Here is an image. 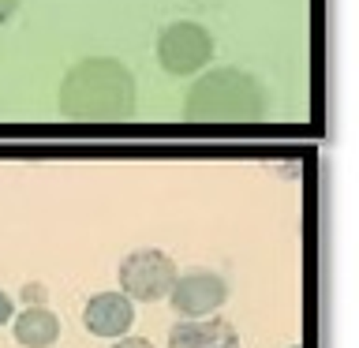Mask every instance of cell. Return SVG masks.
Masks as SVG:
<instances>
[{
  "mask_svg": "<svg viewBox=\"0 0 359 348\" xmlns=\"http://www.w3.org/2000/svg\"><path fill=\"white\" fill-rule=\"evenodd\" d=\"M56 109L79 123H116L135 112V75L116 56H86L67 67Z\"/></svg>",
  "mask_w": 359,
  "mask_h": 348,
  "instance_id": "1",
  "label": "cell"
},
{
  "mask_svg": "<svg viewBox=\"0 0 359 348\" xmlns=\"http://www.w3.org/2000/svg\"><path fill=\"white\" fill-rule=\"evenodd\" d=\"M266 112V90L251 72L210 67L187 90L184 116L191 123H255Z\"/></svg>",
  "mask_w": 359,
  "mask_h": 348,
  "instance_id": "2",
  "label": "cell"
},
{
  "mask_svg": "<svg viewBox=\"0 0 359 348\" xmlns=\"http://www.w3.org/2000/svg\"><path fill=\"white\" fill-rule=\"evenodd\" d=\"M176 262L168 258L165 251L157 247H139V251L123 255L120 258V292L128 300H139V303H157L168 296V288L176 285Z\"/></svg>",
  "mask_w": 359,
  "mask_h": 348,
  "instance_id": "3",
  "label": "cell"
},
{
  "mask_svg": "<svg viewBox=\"0 0 359 348\" xmlns=\"http://www.w3.org/2000/svg\"><path fill=\"white\" fill-rule=\"evenodd\" d=\"M213 60V34L195 19L168 22L157 38V64L168 75H198Z\"/></svg>",
  "mask_w": 359,
  "mask_h": 348,
  "instance_id": "4",
  "label": "cell"
},
{
  "mask_svg": "<svg viewBox=\"0 0 359 348\" xmlns=\"http://www.w3.org/2000/svg\"><path fill=\"white\" fill-rule=\"evenodd\" d=\"M165 300L184 319H206L229 300V285H224V277L210 274V269H187V274H176V285L168 288Z\"/></svg>",
  "mask_w": 359,
  "mask_h": 348,
  "instance_id": "5",
  "label": "cell"
},
{
  "mask_svg": "<svg viewBox=\"0 0 359 348\" xmlns=\"http://www.w3.org/2000/svg\"><path fill=\"white\" fill-rule=\"evenodd\" d=\"M83 326L94 337H123L135 326V300H128L123 292H97L86 300L83 307Z\"/></svg>",
  "mask_w": 359,
  "mask_h": 348,
  "instance_id": "6",
  "label": "cell"
},
{
  "mask_svg": "<svg viewBox=\"0 0 359 348\" xmlns=\"http://www.w3.org/2000/svg\"><path fill=\"white\" fill-rule=\"evenodd\" d=\"M168 348H240V333L229 319H187L168 330Z\"/></svg>",
  "mask_w": 359,
  "mask_h": 348,
  "instance_id": "7",
  "label": "cell"
},
{
  "mask_svg": "<svg viewBox=\"0 0 359 348\" xmlns=\"http://www.w3.org/2000/svg\"><path fill=\"white\" fill-rule=\"evenodd\" d=\"M11 333L22 348H49L60 337V319L45 303H30L27 311L11 314Z\"/></svg>",
  "mask_w": 359,
  "mask_h": 348,
  "instance_id": "8",
  "label": "cell"
},
{
  "mask_svg": "<svg viewBox=\"0 0 359 348\" xmlns=\"http://www.w3.org/2000/svg\"><path fill=\"white\" fill-rule=\"evenodd\" d=\"M112 348H154V344H150V337H128L123 333V337H116Z\"/></svg>",
  "mask_w": 359,
  "mask_h": 348,
  "instance_id": "9",
  "label": "cell"
},
{
  "mask_svg": "<svg viewBox=\"0 0 359 348\" xmlns=\"http://www.w3.org/2000/svg\"><path fill=\"white\" fill-rule=\"evenodd\" d=\"M11 314H15V303H11L8 292H0V326L11 322Z\"/></svg>",
  "mask_w": 359,
  "mask_h": 348,
  "instance_id": "10",
  "label": "cell"
},
{
  "mask_svg": "<svg viewBox=\"0 0 359 348\" xmlns=\"http://www.w3.org/2000/svg\"><path fill=\"white\" fill-rule=\"evenodd\" d=\"M19 4H22V0H0V27H4V22H8L11 15H15Z\"/></svg>",
  "mask_w": 359,
  "mask_h": 348,
  "instance_id": "11",
  "label": "cell"
},
{
  "mask_svg": "<svg viewBox=\"0 0 359 348\" xmlns=\"http://www.w3.org/2000/svg\"><path fill=\"white\" fill-rule=\"evenodd\" d=\"M22 300H27V307H30V303H41L45 300V288L41 285H27V288H22Z\"/></svg>",
  "mask_w": 359,
  "mask_h": 348,
  "instance_id": "12",
  "label": "cell"
},
{
  "mask_svg": "<svg viewBox=\"0 0 359 348\" xmlns=\"http://www.w3.org/2000/svg\"><path fill=\"white\" fill-rule=\"evenodd\" d=\"M292 348H299V344H292Z\"/></svg>",
  "mask_w": 359,
  "mask_h": 348,
  "instance_id": "13",
  "label": "cell"
}]
</instances>
